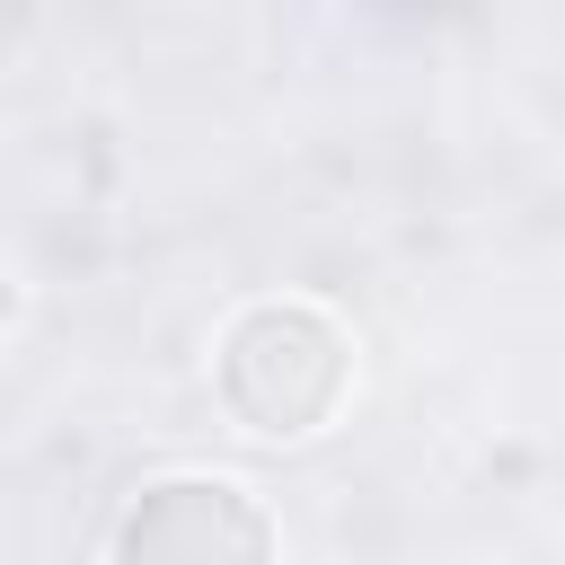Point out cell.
Here are the masks:
<instances>
[{
    "label": "cell",
    "instance_id": "1",
    "mask_svg": "<svg viewBox=\"0 0 565 565\" xmlns=\"http://www.w3.org/2000/svg\"><path fill=\"white\" fill-rule=\"evenodd\" d=\"M265 565V521L230 486H159L124 521V565Z\"/></svg>",
    "mask_w": 565,
    "mask_h": 565
}]
</instances>
